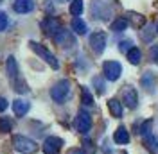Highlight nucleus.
<instances>
[{"label": "nucleus", "mask_w": 158, "mask_h": 154, "mask_svg": "<svg viewBox=\"0 0 158 154\" xmlns=\"http://www.w3.org/2000/svg\"><path fill=\"white\" fill-rule=\"evenodd\" d=\"M63 145V140L58 136H49L45 142H43V152L45 154H58L59 149Z\"/></svg>", "instance_id": "0eeeda50"}, {"label": "nucleus", "mask_w": 158, "mask_h": 154, "mask_svg": "<svg viewBox=\"0 0 158 154\" xmlns=\"http://www.w3.org/2000/svg\"><path fill=\"white\" fill-rule=\"evenodd\" d=\"M72 30L76 34H86V23L79 18V16H74L72 18Z\"/></svg>", "instance_id": "ddd939ff"}, {"label": "nucleus", "mask_w": 158, "mask_h": 154, "mask_svg": "<svg viewBox=\"0 0 158 154\" xmlns=\"http://www.w3.org/2000/svg\"><path fill=\"white\" fill-rule=\"evenodd\" d=\"M129 25L128 18H124V16H120V18H117L113 23H111V30H115V32H122V30H126Z\"/></svg>", "instance_id": "2eb2a0df"}, {"label": "nucleus", "mask_w": 158, "mask_h": 154, "mask_svg": "<svg viewBox=\"0 0 158 154\" xmlns=\"http://www.w3.org/2000/svg\"><path fill=\"white\" fill-rule=\"evenodd\" d=\"M90 45H92V50L95 54H102V50L106 47V34L102 30H97L90 36Z\"/></svg>", "instance_id": "39448f33"}, {"label": "nucleus", "mask_w": 158, "mask_h": 154, "mask_svg": "<svg viewBox=\"0 0 158 154\" xmlns=\"http://www.w3.org/2000/svg\"><path fill=\"white\" fill-rule=\"evenodd\" d=\"M7 72H9V77L13 79V81L18 77V67H16V61H15V58L7 59Z\"/></svg>", "instance_id": "a211bd4d"}, {"label": "nucleus", "mask_w": 158, "mask_h": 154, "mask_svg": "<svg viewBox=\"0 0 158 154\" xmlns=\"http://www.w3.org/2000/svg\"><path fill=\"white\" fill-rule=\"evenodd\" d=\"M149 129H151V120H149L148 124L142 125V133H144V135H149Z\"/></svg>", "instance_id": "bb28decb"}, {"label": "nucleus", "mask_w": 158, "mask_h": 154, "mask_svg": "<svg viewBox=\"0 0 158 154\" xmlns=\"http://www.w3.org/2000/svg\"><path fill=\"white\" fill-rule=\"evenodd\" d=\"M11 127H13V124H11L9 118L0 116V131H2V133H7V131H11Z\"/></svg>", "instance_id": "412c9836"}, {"label": "nucleus", "mask_w": 158, "mask_h": 154, "mask_svg": "<svg viewBox=\"0 0 158 154\" xmlns=\"http://www.w3.org/2000/svg\"><path fill=\"white\" fill-rule=\"evenodd\" d=\"M40 25H41L43 32H45V34H49V36H56L59 30H61V29H59V22L56 18H45Z\"/></svg>", "instance_id": "1a4fd4ad"}, {"label": "nucleus", "mask_w": 158, "mask_h": 154, "mask_svg": "<svg viewBox=\"0 0 158 154\" xmlns=\"http://www.w3.org/2000/svg\"><path fill=\"white\" fill-rule=\"evenodd\" d=\"M113 140L117 142L118 145H126L129 142V133L126 131V127H118L113 135Z\"/></svg>", "instance_id": "f8f14e48"}, {"label": "nucleus", "mask_w": 158, "mask_h": 154, "mask_svg": "<svg viewBox=\"0 0 158 154\" xmlns=\"http://www.w3.org/2000/svg\"><path fill=\"white\" fill-rule=\"evenodd\" d=\"M102 72H104V77L108 81H117L120 77V74H122V67L117 61H106L102 65Z\"/></svg>", "instance_id": "20e7f679"}, {"label": "nucleus", "mask_w": 158, "mask_h": 154, "mask_svg": "<svg viewBox=\"0 0 158 154\" xmlns=\"http://www.w3.org/2000/svg\"><path fill=\"white\" fill-rule=\"evenodd\" d=\"M29 47L32 48V50H34V52H36L41 59H45V61H47L50 67L54 68V70H58V68H59V63H58V59H56V56H54L52 52H49V50L43 47V45H40V43H36V41H31Z\"/></svg>", "instance_id": "7ed1b4c3"}, {"label": "nucleus", "mask_w": 158, "mask_h": 154, "mask_svg": "<svg viewBox=\"0 0 158 154\" xmlns=\"http://www.w3.org/2000/svg\"><path fill=\"white\" fill-rule=\"evenodd\" d=\"M85 9V4H83V0H74L72 4H70V13L74 14V16H79L81 13Z\"/></svg>", "instance_id": "6ab92c4d"}, {"label": "nucleus", "mask_w": 158, "mask_h": 154, "mask_svg": "<svg viewBox=\"0 0 158 154\" xmlns=\"http://www.w3.org/2000/svg\"><path fill=\"white\" fill-rule=\"evenodd\" d=\"M108 107H110V111H111V115L113 116H117V118L122 116V104L118 102L117 99H110L108 100Z\"/></svg>", "instance_id": "4468645a"}, {"label": "nucleus", "mask_w": 158, "mask_h": 154, "mask_svg": "<svg viewBox=\"0 0 158 154\" xmlns=\"http://www.w3.org/2000/svg\"><path fill=\"white\" fill-rule=\"evenodd\" d=\"M69 95H70V81H67V79H61V81L56 83V84L52 86V90H50L52 100L58 102V104H63Z\"/></svg>", "instance_id": "f03ea898"}, {"label": "nucleus", "mask_w": 158, "mask_h": 154, "mask_svg": "<svg viewBox=\"0 0 158 154\" xmlns=\"http://www.w3.org/2000/svg\"><path fill=\"white\" fill-rule=\"evenodd\" d=\"M13 145L15 149L22 154H32L38 151V144L34 140H31L27 136H22V135H15L13 136Z\"/></svg>", "instance_id": "f257e3e1"}, {"label": "nucleus", "mask_w": 158, "mask_h": 154, "mask_svg": "<svg viewBox=\"0 0 158 154\" xmlns=\"http://www.w3.org/2000/svg\"><path fill=\"white\" fill-rule=\"evenodd\" d=\"M156 32H158V22H156Z\"/></svg>", "instance_id": "c85d7f7f"}, {"label": "nucleus", "mask_w": 158, "mask_h": 154, "mask_svg": "<svg viewBox=\"0 0 158 154\" xmlns=\"http://www.w3.org/2000/svg\"><path fill=\"white\" fill-rule=\"evenodd\" d=\"M69 154H85L83 151H79V149H74V151H70Z\"/></svg>", "instance_id": "cd10ccee"}, {"label": "nucleus", "mask_w": 158, "mask_h": 154, "mask_svg": "<svg viewBox=\"0 0 158 154\" xmlns=\"http://www.w3.org/2000/svg\"><path fill=\"white\" fill-rule=\"evenodd\" d=\"M13 111H15L16 116H23L29 111V102H25V100H22V99H16V100L13 102Z\"/></svg>", "instance_id": "9b49d317"}, {"label": "nucleus", "mask_w": 158, "mask_h": 154, "mask_svg": "<svg viewBox=\"0 0 158 154\" xmlns=\"http://www.w3.org/2000/svg\"><path fill=\"white\" fill-rule=\"evenodd\" d=\"M122 100H124V104L129 107V109H135L137 107V91H135V88L131 86H126L124 90H122Z\"/></svg>", "instance_id": "6e6552de"}, {"label": "nucleus", "mask_w": 158, "mask_h": 154, "mask_svg": "<svg viewBox=\"0 0 158 154\" xmlns=\"http://www.w3.org/2000/svg\"><path fill=\"white\" fill-rule=\"evenodd\" d=\"M74 125H76V129L79 133H88L90 127H92V118L86 111H79V115L74 120Z\"/></svg>", "instance_id": "423d86ee"}, {"label": "nucleus", "mask_w": 158, "mask_h": 154, "mask_svg": "<svg viewBox=\"0 0 158 154\" xmlns=\"http://www.w3.org/2000/svg\"><path fill=\"white\" fill-rule=\"evenodd\" d=\"M151 59L153 61H158V45L151 47Z\"/></svg>", "instance_id": "b1692460"}, {"label": "nucleus", "mask_w": 158, "mask_h": 154, "mask_svg": "<svg viewBox=\"0 0 158 154\" xmlns=\"http://www.w3.org/2000/svg\"><path fill=\"white\" fill-rule=\"evenodd\" d=\"M7 106H9V104H7V100H6L4 97H0V113H2V111H6Z\"/></svg>", "instance_id": "393cba45"}, {"label": "nucleus", "mask_w": 158, "mask_h": 154, "mask_svg": "<svg viewBox=\"0 0 158 154\" xmlns=\"http://www.w3.org/2000/svg\"><path fill=\"white\" fill-rule=\"evenodd\" d=\"M7 23H9V20H7V14H6L4 11H0V32H2V30H6Z\"/></svg>", "instance_id": "4be33fe9"}, {"label": "nucleus", "mask_w": 158, "mask_h": 154, "mask_svg": "<svg viewBox=\"0 0 158 154\" xmlns=\"http://www.w3.org/2000/svg\"><path fill=\"white\" fill-rule=\"evenodd\" d=\"M13 9L16 13H20V14H25V13H31L34 9V2L32 0H15Z\"/></svg>", "instance_id": "9d476101"}, {"label": "nucleus", "mask_w": 158, "mask_h": 154, "mask_svg": "<svg viewBox=\"0 0 158 154\" xmlns=\"http://www.w3.org/2000/svg\"><path fill=\"white\" fill-rule=\"evenodd\" d=\"M131 45H133V43H131V41H122V43H120V50H131Z\"/></svg>", "instance_id": "a878e982"}, {"label": "nucleus", "mask_w": 158, "mask_h": 154, "mask_svg": "<svg viewBox=\"0 0 158 154\" xmlns=\"http://www.w3.org/2000/svg\"><path fill=\"white\" fill-rule=\"evenodd\" d=\"M146 147H148L151 152L158 154V136H153V135L146 136Z\"/></svg>", "instance_id": "f3484780"}, {"label": "nucleus", "mask_w": 158, "mask_h": 154, "mask_svg": "<svg viewBox=\"0 0 158 154\" xmlns=\"http://www.w3.org/2000/svg\"><path fill=\"white\" fill-rule=\"evenodd\" d=\"M94 84L97 86V93H102V91H104V83L101 81V77H95V79H94Z\"/></svg>", "instance_id": "5701e85b"}, {"label": "nucleus", "mask_w": 158, "mask_h": 154, "mask_svg": "<svg viewBox=\"0 0 158 154\" xmlns=\"http://www.w3.org/2000/svg\"><path fill=\"white\" fill-rule=\"evenodd\" d=\"M81 99H83V104H86V106H92L94 104V97L90 95L88 88H83L81 90Z\"/></svg>", "instance_id": "aec40b11"}, {"label": "nucleus", "mask_w": 158, "mask_h": 154, "mask_svg": "<svg viewBox=\"0 0 158 154\" xmlns=\"http://www.w3.org/2000/svg\"><path fill=\"white\" fill-rule=\"evenodd\" d=\"M140 59H142V52H140L137 47H133L131 50H128V61L131 65H138Z\"/></svg>", "instance_id": "dca6fc26"}]
</instances>
